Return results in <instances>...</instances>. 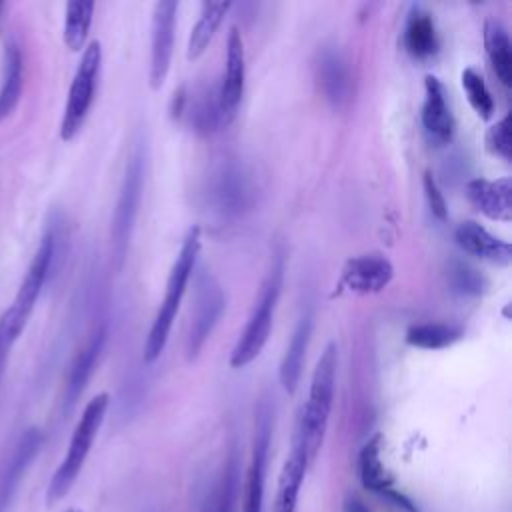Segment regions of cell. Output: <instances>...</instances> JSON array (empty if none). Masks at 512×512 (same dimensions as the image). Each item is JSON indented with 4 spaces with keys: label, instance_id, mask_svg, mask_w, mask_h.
Returning <instances> with one entry per match:
<instances>
[{
    "label": "cell",
    "instance_id": "2",
    "mask_svg": "<svg viewBox=\"0 0 512 512\" xmlns=\"http://www.w3.org/2000/svg\"><path fill=\"white\" fill-rule=\"evenodd\" d=\"M200 246H202L200 228L194 226L186 232V236L182 240L180 252H178V256L172 264L170 276L166 280L164 300H162V304H160V308H158V312L152 320V326L148 330V336H146V342H144V362H148V364H152L156 358H160V354L166 348L174 318L180 310L182 298L186 294V286H188V282L192 278V272L196 268Z\"/></svg>",
    "mask_w": 512,
    "mask_h": 512
},
{
    "label": "cell",
    "instance_id": "26",
    "mask_svg": "<svg viewBox=\"0 0 512 512\" xmlns=\"http://www.w3.org/2000/svg\"><path fill=\"white\" fill-rule=\"evenodd\" d=\"M94 16V2L90 0H74L66 4L64 16V42L70 50L78 52L84 48Z\"/></svg>",
    "mask_w": 512,
    "mask_h": 512
},
{
    "label": "cell",
    "instance_id": "35",
    "mask_svg": "<svg viewBox=\"0 0 512 512\" xmlns=\"http://www.w3.org/2000/svg\"><path fill=\"white\" fill-rule=\"evenodd\" d=\"M2 10H4V2H0V18H2Z\"/></svg>",
    "mask_w": 512,
    "mask_h": 512
},
{
    "label": "cell",
    "instance_id": "29",
    "mask_svg": "<svg viewBox=\"0 0 512 512\" xmlns=\"http://www.w3.org/2000/svg\"><path fill=\"white\" fill-rule=\"evenodd\" d=\"M460 80H462V88H464L466 98H468L470 106L474 108V112L482 120L492 118V114H494V100H492V94H490L482 74L476 72L474 68H464Z\"/></svg>",
    "mask_w": 512,
    "mask_h": 512
},
{
    "label": "cell",
    "instance_id": "28",
    "mask_svg": "<svg viewBox=\"0 0 512 512\" xmlns=\"http://www.w3.org/2000/svg\"><path fill=\"white\" fill-rule=\"evenodd\" d=\"M238 500H240V462H238V454L232 450L226 460L224 474L216 492L214 512H236Z\"/></svg>",
    "mask_w": 512,
    "mask_h": 512
},
{
    "label": "cell",
    "instance_id": "30",
    "mask_svg": "<svg viewBox=\"0 0 512 512\" xmlns=\"http://www.w3.org/2000/svg\"><path fill=\"white\" fill-rule=\"evenodd\" d=\"M486 148L494 154L500 156L502 160H510V114L500 118L496 124H492L486 132Z\"/></svg>",
    "mask_w": 512,
    "mask_h": 512
},
{
    "label": "cell",
    "instance_id": "1",
    "mask_svg": "<svg viewBox=\"0 0 512 512\" xmlns=\"http://www.w3.org/2000/svg\"><path fill=\"white\" fill-rule=\"evenodd\" d=\"M336 366H338V348L334 342H330L316 362V368L310 380L308 400L304 402L298 414L294 436H292V444L300 446L310 458V462L316 458L328 428L332 402H334Z\"/></svg>",
    "mask_w": 512,
    "mask_h": 512
},
{
    "label": "cell",
    "instance_id": "23",
    "mask_svg": "<svg viewBox=\"0 0 512 512\" xmlns=\"http://www.w3.org/2000/svg\"><path fill=\"white\" fill-rule=\"evenodd\" d=\"M228 10H230V2H204L202 4L200 16L190 32V38H188V46H186L188 60H196L206 52L208 44L212 42L216 30L222 24Z\"/></svg>",
    "mask_w": 512,
    "mask_h": 512
},
{
    "label": "cell",
    "instance_id": "13",
    "mask_svg": "<svg viewBox=\"0 0 512 512\" xmlns=\"http://www.w3.org/2000/svg\"><path fill=\"white\" fill-rule=\"evenodd\" d=\"M44 442V436L38 428H28L20 440L16 442L10 456L0 466V512H6L10 506V500L14 492L18 490V484L30 464L34 462L36 454L40 452Z\"/></svg>",
    "mask_w": 512,
    "mask_h": 512
},
{
    "label": "cell",
    "instance_id": "16",
    "mask_svg": "<svg viewBox=\"0 0 512 512\" xmlns=\"http://www.w3.org/2000/svg\"><path fill=\"white\" fill-rule=\"evenodd\" d=\"M468 200L474 204L476 210H480L490 220L498 222H510L512 220V182L510 178H498V180H484L476 178L466 184Z\"/></svg>",
    "mask_w": 512,
    "mask_h": 512
},
{
    "label": "cell",
    "instance_id": "21",
    "mask_svg": "<svg viewBox=\"0 0 512 512\" xmlns=\"http://www.w3.org/2000/svg\"><path fill=\"white\" fill-rule=\"evenodd\" d=\"M310 334H312V316L304 314L300 318V322L296 324V328L292 332V338L288 342V348H286V352L282 356V362H280V384L288 394H292L296 390L298 382H300V374H302Z\"/></svg>",
    "mask_w": 512,
    "mask_h": 512
},
{
    "label": "cell",
    "instance_id": "12",
    "mask_svg": "<svg viewBox=\"0 0 512 512\" xmlns=\"http://www.w3.org/2000/svg\"><path fill=\"white\" fill-rule=\"evenodd\" d=\"M268 446H270V414H268V410H262L258 416V424H256L252 458H250L246 478H244L242 512H262Z\"/></svg>",
    "mask_w": 512,
    "mask_h": 512
},
{
    "label": "cell",
    "instance_id": "15",
    "mask_svg": "<svg viewBox=\"0 0 512 512\" xmlns=\"http://www.w3.org/2000/svg\"><path fill=\"white\" fill-rule=\"evenodd\" d=\"M454 240L466 254H472L480 260H486V262H492L498 266H508L512 262L510 244L506 240L490 234L478 222H472V220L462 222L454 230Z\"/></svg>",
    "mask_w": 512,
    "mask_h": 512
},
{
    "label": "cell",
    "instance_id": "24",
    "mask_svg": "<svg viewBox=\"0 0 512 512\" xmlns=\"http://www.w3.org/2000/svg\"><path fill=\"white\" fill-rule=\"evenodd\" d=\"M358 476H360V482L366 490L370 492H388V494H394L390 492V476L382 464V436H374L370 438L364 448L360 450V456H358Z\"/></svg>",
    "mask_w": 512,
    "mask_h": 512
},
{
    "label": "cell",
    "instance_id": "14",
    "mask_svg": "<svg viewBox=\"0 0 512 512\" xmlns=\"http://www.w3.org/2000/svg\"><path fill=\"white\" fill-rule=\"evenodd\" d=\"M422 128L428 140L436 146L450 142L454 132V116L446 98V90L436 76H426L424 80Z\"/></svg>",
    "mask_w": 512,
    "mask_h": 512
},
{
    "label": "cell",
    "instance_id": "31",
    "mask_svg": "<svg viewBox=\"0 0 512 512\" xmlns=\"http://www.w3.org/2000/svg\"><path fill=\"white\" fill-rule=\"evenodd\" d=\"M452 276H454L456 290L466 292V294H480L484 280L474 268H470L466 264H456V268L452 270Z\"/></svg>",
    "mask_w": 512,
    "mask_h": 512
},
{
    "label": "cell",
    "instance_id": "5",
    "mask_svg": "<svg viewBox=\"0 0 512 512\" xmlns=\"http://www.w3.org/2000/svg\"><path fill=\"white\" fill-rule=\"evenodd\" d=\"M282 276H284V268H282V260L278 258L272 264V268L260 288V296L248 316V322H246L238 342L232 348V354H230L232 368L248 366L252 360H256L260 356L264 344L268 342L272 322H274V310H276L280 290H282Z\"/></svg>",
    "mask_w": 512,
    "mask_h": 512
},
{
    "label": "cell",
    "instance_id": "9",
    "mask_svg": "<svg viewBox=\"0 0 512 512\" xmlns=\"http://www.w3.org/2000/svg\"><path fill=\"white\" fill-rule=\"evenodd\" d=\"M224 310V294L220 286L210 278L202 276L198 282V296H196V308L192 314L190 330L186 336V358L194 360L198 352L202 350L204 342L208 340L212 328L216 326L218 318Z\"/></svg>",
    "mask_w": 512,
    "mask_h": 512
},
{
    "label": "cell",
    "instance_id": "18",
    "mask_svg": "<svg viewBox=\"0 0 512 512\" xmlns=\"http://www.w3.org/2000/svg\"><path fill=\"white\" fill-rule=\"evenodd\" d=\"M308 466H310V458L306 456V452L300 446L292 444V450H290V454L282 466L280 478H278L274 512H296L300 486L304 482Z\"/></svg>",
    "mask_w": 512,
    "mask_h": 512
},
{
    "label": "cell",
    "instance_id": "6",
    "mask_svg": "<svg viewBox=\"0 0 512 512\" xmlns=\"http://www.w3.org/2000/svg\"><path fill=\"white\" fill-rule=\"evenodd\" d=\"M100 68H102V46L98 40H92L82 52V58L78 62V68L74 72V78L68 90L64 114L60 122V138L66 142L72 140L84 126V120L96 96Z\"/></svg>",
    "mask_w": 512,
    "mask_h": 512
},
{
    "label": "cell",
    "instance_id": "10",
    "mask_svg": "<svg viewBox=\"0 0 512 512\" xmlns=\"http://www.w3.org/2000/svg\"><path fill=\"white\" fill-rule=\"evenodd\" d=\"M142 182H144V166H142V156L136 154L128 168L126 176L120 188L118 204L114 210V224H112V238H114V248L116 254L122 258L128 246V238L134 226V218L138 212L140 196H142Z\"/></svg>",
    "mask_w": 512,
    "mask_h": 512
},
{
    "label": "cell",
    "instance_id": "19",
    "mask_svg": "<svg viewBox=\"0 0 512 512\" xmlns=\"http://www.w3.org/2000/svg\"><path fill=\"white\" fill-rule=\"evenodd\" d=\"M24 86V58L20 44L10 40L4 48V64H2V80H0V122L8 118L20 98Z\"/></svg>",
    "mask_w": 512,
    "mask_h": 512
},
{
    "label": "cell",
    "instance_id": "3",
    "mask_svg": "<svg viewBox=\"0 0 512 512\" xmlns=\"http://www.w3.org/2000/svg\"><path fill=\"white\" fill-rule=\"evenodd\" d=\"M110 404V396L106 392L96 394L86 408L82 410V416L70 436V444L68 450L60 462V466L56 468V472L50 478L48 490H46V504L54 506L56 502H60L70 488L74 486L76 478L82 472V466L90 454V448L98 436V430L104 422L106 410Z\"/></svg>",
    "mask_w": 512,
    "mask_h": 512
},
{
    "label": "cell",
    "instance_id": "34",
    "mask_svg": "<svg viewBox=\"0 0 512 512\" xmlns=\"http://www.w3.org/2000/svg\"><path fill=\"white\" fill-rule=\"evenodd\" d=\"M62 512H84V510H80L78 506H70V508H66V510H62Z\"/></svg>",
    "mask_w": 512,
    "mask_h": 512
},
{
    "label": "cell",
    "instance_id": "32",
    "mask_svg": "<svg viewBox=\"0 0 512 512\" xmlns=\"http://www.w3.org/2000/svg\"><path fill=\"white\" fill-rule=\"evenodd\" d=\"M424 192H426V200H428V206H430V212L438 218V220H446L448 216V208H446V202H444V196L434 180V176L430 172L424 174Z\"/></svg>",
    "mask_w": 512,
    "mask_h": 512
},
{
    "label": "cell",
    "instance_id": "25",
    "mask_svg": "<svg viewBox=\"0 0 512 512\" xmlns=\"http://www.w3.org/2000/svg\"><path fill=\"white\" fill-rule=\"evenodd\" d=\"M318 84L320 90L324 92V98L330 100L334 106L342 104L348 96V70L338 52L326 50L320 56L318 62Z\"/></svg>",
    "mask_w": 512,
    "mask_h": 512
},
{
    "label": "cell",
    "instance_id": "7",
    "mask_svg": "<svg viewBox=\"0 0 512 512\" xmlns=\"http://www.w3.org/2000/svg\"><path fill=\"white\" fill-rule=\"evenodd\" d=\"M176 12L178 2L174 0H160L154 4L152 12V34H150V86L154 90L162 88L174 52V32H176Z\"/></svg>",
    "mask_w": 512,
    "mask_h": 512
},
{
    "label": "cell",
    "instance_id": "22",
    "mask_svg": "<svg viewBox=\"0 0 512 512\" xmlns=\"http://www.w3.org/2000/svg\"><path fill=\"white\" fill-rule=\"evenodd\" d=\"M484 48L492 72L508 88L512 84V54L510 38L500 20H486L484 24Z\"/></svg>",
    "mask_w": 512,
    "mask_h": 512
},
{
    "label": "cell",
    "instance_id": "4",
    "mask_svg": "<svg viewBox=\"0 0 512 512\" xmlns=\"http://www.w3.org/2000/svg\"><path fill=\"white\" fill-rule=\"evenodd\" d=\"M58 228H48L46 234L40 240V246L36 254L32 256V262L26 270V276L22 278V284L14 296L12 306L0 316V326L8 334L12 342L18 340L22 330L28 324V318L36 306V300L48 282L50 274L56 268V258H58Z\"/></svg>",
    "mask_w": 512,
    "mask_h": 512
},
{
    "label": "cell",
    "instance_id": "33",
    "mask_svg": "<svg viewBox=\"0 0 512 512\" xmlns=\"http://www.w3.org/2000/svg\"><path fill=\"white\" fill-rule=\"evenodd\" d=\"M12 344L14 342L8 338V334L0 326V380H2V374H4V368H6V360H8Z\"/></svg>",
    "mask_w": 512,
    "mask_h": 512
},
{
    "label": "cell",
    "instance_id": "8",
    "mask_svg": "<svg viewBox=\"0 0 512 512\" xmlns=\"http://www.w3.org/2000/svg\"><path fill=\"white\" fill-rule=\"evenodd\" d=\"M244 80H246L244 40L240 30L232 26L226 40V70H224L222 86L218 90V112L224 124L230 122L238 112V106L244 94Z\"/></svg>",
    "mask_w": 512,
    "mask_h": 512
},
{
    "label": "cell",
    "instance_id": "27",
    "mask_svg": "<svg viewBox=\"0 0 512 512\" xmlns=\"http://www.w3.org/2000/svg\"><path fill=\"white\" fill-rule=\"evenodd\" d=\"M462 338V330L450 324H416L406 332V342L424 350H440Z\"/></svg>",
    "mask_w": 512,
    "mask_h": 512
},
{
    "label": "cell",
    "instance_id": "11",
    "mask_svg": "<svg viewBox=\"0 0 512 512\" xmlns=\"http://www.w3.org/2000/svg\"><path fill=\"white\" fill-rule=\"evenodd\" d=\"M394 276V266L384 254H360L346 260L340 286L356 294L382 292Z\"/></svg>",
    "mask_w": 512,
    "mask_h": 512
},
{
    "label": "cell",
    "instance_id": "17",
    "mask_svg": "<svg viewBox=\"0 0 512 512\" xmlns=\"http://www.w3.org/2000/svg\"><path fill=\"white\" fill-rule=\"evenodd\" d=\"M106 342V328L100 326L96 328V332L92 334V338L86 342V346L76 354L72 366H70V374L66 380V390H64V404L66 408L74 406V402L78 400V396L82 394V390L86 388L96 362L100 358V352L104 348Z\"/></svg>",
    "mask_w": 512,
    "mask_h": 512
},
{
    "label": "cell",
    "instance_id": "20",
    "mask_svg": "<svg viewBox=\"0 0 512 512\" xmlns=\"http://www.w3.org/2000/svg\"><path fill=\"white\" fill-rule=\"evenodd\" d=\"M438 32L430 12L414 6L404 26V48L416 60H426L438 52Z\"/></svg>",
    "mask_w": 512,
    "mask_h": 512
}]
</instances>
